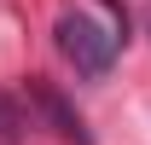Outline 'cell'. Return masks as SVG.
I'll list each match as a JSON object with an SVG mask.
<instances>
[{"mask_svg": "<svg viewBox=\"0 0 151 145\" xmlns=\"http://www.w3.org/2000/svg\"><path fill=\"white\" fill-rule=\"evenodd\" d=\"M23 128V110L12 105V99H6V93H0V134H6V139H12V134H18Z\"/></svg>", "mask_w": 151, "mask_h": 145, "instance_id": "cell-3", "label": "cell"}, {"mask_svg": "<svg viewBox=\"0 0 151 145\" xmlns=\"http://www.w3.org/2000/svg\"><path fill=\"white\" fill-rule=\"evenodd\" d=\"M29 99H35V105L47 110V116H52V128H58V134H64V139H76V145H87V134H81V122H76L70 110H64V99H58V93L47 87L41 75H35V81H29Z\"/></svg>", "mask_w": 151, "mask_h": 145, "instance_id": "cell-2", "label": "cell"}, {"mask_svg": "<svg viewBox=\"0 0 151 145\" xmlns=\"http://www.w3.org/2000/svg\"><path fill=\"white\" fill-rule=\"evenodd\" d=\"M122 35H128V18H122V6L116 0H87V6H70L64 18L52 23V41L58 52L70 58L76 75H105L122 52Z\"/></svg>", "mask_w": 151, "mask_h": 145, "instance_id": "cell-1", "label": "cell"}]
</instances>
